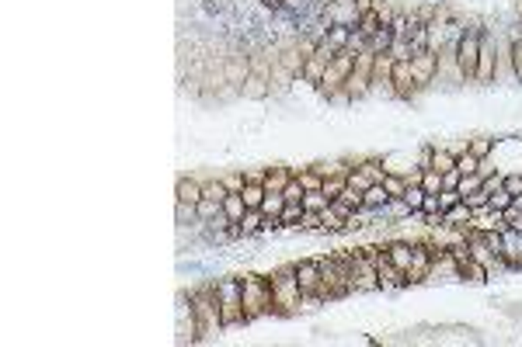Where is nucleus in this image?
I'll use <instances>...</instances> for the list:
<instances>
[{"label":"nucleus","mask_w":522,"mask_h":347,"mask_svg":"<svg viewBox=\"0 0 522 347\" xmlns=\"http://www.w3.org/2000/svg\"><path fill=\"white\" fill-rule=\"evenodd\" d=\"M223 184H227V191H230V195H240V191H244V174H227Z\"/></svg>","instance_id":"obj_44"},{"label":"nucleus","mask_w":522,"mask_h":347,"mask_svg":"<svg viewBox=\"0 0 522 347\" xmlns=\"http://www.w3.org/2000/svg\"><path fill=\"white\" fill-rule=\"evenodd\" d=\"M293 181V167H269L265 170V181H261V184H265V191H282L286 184Z\"/></svg>","instance_id":"obj_17"},{"label":"nucleus","mask_w":522,"mask_h":347,"mask_svg":"<svg viewBox=\"0 0 522 347\" xmlns=\"http://www.w3.org/2000/svg\"><path fill=\"white\" fill-rule=\"evenodd\" d=\"M345 184H348V174H338V178H324V184H321V191L334 202L341 191H345Z\"/></svg>","instance_id":"obj_32"},{"label":"nucleus","mask_w":522,"mask_h":347,"mask_svg":"<svg viewBox=\"0 0 522 347\" xmlns=\"http://www.w3.org/2000/svg\"><path fill=\"white\" fill-rule=\"evenodd\" d=\"M188 219H198V212H195V205H185V202H178V222L185 226Z\"/></svg>","instance_id":"obj_46"},{"label":"nucleus","mask_w":522,"mask_h":347,"mask_svg":"<svg viewBox=\"0 0 522 347\" xmlns=\"http://www.w3.org/2000/svg\"><path fill=\"white\" fill-rule=\"evenodd\" d=\"M512 60H515V77L522 84V32H512Z\"/></svg>","instance_id":"obj_37"},{"label":"nucleus","mask_w":522,"mask_h":347,"mask_svg":"<svg viewBox=\"0 0 522 347\" xmlns=\"http://www.w3.org/2000/svg\"><path fill=\"white\" fill-rule=\"evenodd\" d=\"M192 306H195V320H198V340H216L227 326H223V313H220V299L213 281H202L192 288Z\"/></svg>","instance_id":"obj_1"},{"label":"nucleus","mask_w":522,"mask_h":347,"mask_svg":"<svg viewBox=\"0 0 522 347\" xmlns=\"http://www.w3.org/2000/svg\"><path fill=\"white\" fill-rule=\"evenodd\" d=\"M383 188H387V195H390V198H404V191H407V181H404V174H394V170H387V178H383Z\"/></svg>","instance_id":"obj_29"},{"label":"nucleus","mask_w":522,"mask_h":347,"mask_svg":"<svg viewBox=\"0 0 522 347\" xmlns=\"http://www.w3.org/2000/svg\"><path fill=\"white\" fill-rule=\"evenodd\" d=\"M265 184L261 181H244V191H240V198H244V205L247 208H261V202H265Z\"/></svg>","instance_id":"obj_22"},{"label":"nucleus","mask_w":522,"mask_h":347,"mask_svg":"<svg viewBox=\"0 0 522 347\" xmlns=\"http://www.w3.org/2000/svg\"><path fill=\"white\" fill-rule=\"evenodd\" d=\"M299 215H303V202H286V208H282L279 219H282V226H293V229H296V226H299Z\"/></svg>","instance_id":"obj_34"},{"label":"nucleus","mask_w":522,"mask_h":347,"mask_svg":"<svg viewBox=\"0 0 522 347\" xmlns=\"http://www.w3.org/2000/svg\"><path fill=\"white\" fill-rule=\"evenodd\" d=\"M223 212H227V219H230V222H240V219H244V212H247V205H244V198H240V195H227V198H223Z\"/></svg>","instance_id":"obj_30"},{"label":"nucleus","mask_w":522,"mask_h":347,"mask_svg":"<svg viewBox=\"0 0 522 347\" xmlns=\"http://www.w3.org/2000/svg\"><path fill=\"white\" fill-rule=\"evenodd\" d=\"M296 281H299V292L303 302H324V285H321V261L310 257V261H296Z\"/></svg>","instance_id":"obj_7"},{"label":"nucleus","mask_w":522,"mask_h":347,"mask_svg":"<svg viewBox=\"0 0 522 347\" xmlns=\"http://www.w3.org/2000/svg\"><path fill=\"white\" fill-rule=\"evenodd\" d=\"M265 4H272V8H279V0H265Z\"/></svg>","instance_id":"obj_48"},{"label":"nucleus","mask_w":522,"mask_h":347,"mask_svg":"<svg viewBox=\"0 0 522 347\" xmlns=\"http://www.w3.org/2000/svg\"><path fill=\"white\" fill-rule=\"evenodd\" d=\"M174 202H185V205H198L202 202V181L198 178H178V188H174Z\"/></svg>","instance_id":"obj_16"},{"label":"nucleus","mask_w":522,"mask_h":347,"mask_svg":"<svg viewBox=\"0 0 522 347\" xmlns=\"http://www.w3.org/2000/svg\"><path fill=\"white\" fill-rule=\"evenodd\" d=\"M495 45H498V52H495V84H519L515 60H512V38L498 35Z\"/></svg>","instance_id":"obj_10"},{"label":"nucleus","mask_w":522,"mask_h":347,"mask_svg":"<svg viewBox=\"0 0 522 347\" xmlns=\"http://www.w3.org/2000/svg\"><path fill=\"white\" fill-rule=\"evenodd\" d=\"M459 178H463V174H459L456 167H453V170H446V174H442V188H456V184H459Z\"/></svg>","instance_id":"obj_47"},{"label":"nucleus","mask_w":522,"mask_h":347,"mask_svg":"<svg viewBox=\"0 0 522 347\" xmlns=\"http://www.w3.org/2000/svg\"><path fill=\"white\" fill-rule=\"evenodd\" d=\"M296 229H321V212H306L303 208V215H299V226Z\"/></svg>","instance_id":"obj_42"},{"label":"nucleus","mask_w":522,"mask_h":347,"mask_svg":"<svg viewBox=\"0 0 522 347\" xmlns=\"http://www.w3.org/2000/svg\"><path fill=\"white\" fill-rule=\"evenodd\" d=\"M491 208H498V212H505V208H512V195H508L505 188H498V191H491Z\"/></svg>","instance_id":"obj_41"},{"label":"nucleus","mask_w":522,"mask_h":347,"mask_svg":"<svg viewBox=\"0 0 522 347\" xmlns=\"http://www.w3.org/2000/svg\"><path fill=\"white\" fill-rule=\"evenodd\" d=\"M373 264H376V278H380V288H404L407 285V278H404V271L387 257V250H380V254H373Z\"/></svg>","instance_id":"obj_13"},{"label":"nucleus","mask_w":522,"mask_h":347,"mask_svg":"<svg viewBox=\"0 0 522 347\" xmlns=\"http://www.w3.org/2000/svg\"><path fill=\"white\" fill-rule=\"evenodd\" d=\"M505 226H508V229H515V233H522V212L505 208Z\"/></svg>","instance_id":"obj_45"},{"label":"nucleus","mask_w":522,"mask_h":347,"mask_svg":"<svg viewBox=\"0 0 522 347\" xmlns=\"http://www.w3.org/2000/svg\"><path fill=\"white\" fill-rule=\"evenodd\" d=\"M501 261L505 267H522V233L515 229H501Z\"/></svg>","instance_id":"obj_15"},{"label":"nucleus","mask_w":522,"mask_h":347,"mask_svg":"<svg viewBox=\"0 0 522 347\" xmlns=\"http://www.w3.org/2000/svg\"><path fill=\"white\" fill-rule=\"evenodd\" d=\"M216 288V299H220V313H223V326H244V288H240V278H220L213 281Z\"/></svg>","instance_id":"obj_5"},{"label":"nucleus","mask_w":522,"mask_h":347,"mask_svg":"<svg viewBox=\"0 0 522 347\" xmlns=\"http://www.w3.org/2000/svg\"><path fill=\"white\" fill-rule=\"evenodd\" d=\"M495 38L491 35H481V56H477V77L474 84H495Z\"/></svg>","instance_id":"obj_14"},{"label":"nucleus","mask_w":522,"mask_h":347,"mask_svg":"<svg viewBox=\"0 0 522 347\" xmlns=\"http://www.w3.org/2000/svg\"><path fill=\"white\" fill-rule=\"evenodd\" d=\"M459 274H463V281H474V285L488 281V267L481 261H474V257H470L466 264H459Z\"/></svg>","instance_id":"obj_25"},{"label":"nucleus","mask_w":522,"mask_h":347,"mask_svg":"<svg viewBox=\"0 0 522 347\" xmlns=\"http://www.w3.org/2000/svg\"><path fill=\"white\" fill-rule=\"evenodd\" d=\"M442 219H446V226H459V229H470V222H474V212H470V208L459 202V205L446 208V212H442Z\"/></svg>","instance_id":"obj_20"},{"label":"nucleus","mask_w":522,"mask_h":347,"mask_svg":"<svg viewBox=\"0 0 522 347\" xmlns=\"http://www.w3.org/2000/svg\"><path fill=\"white\" fill-rule=\"evenodd\" d=\"M477 167H481V160L470 153V149L456 156V170H459V174H477Z\"/></svg>","instance_id":"obj_36"},{"label":"nucleus","mask_w":522,"mask_h":347,"mask_svg":"<svg viewBox=\"0 0 522 347\" xmlns=\"http://www.w3.org/2000/svg\"><path fill=\"white\" fill-rule=\"evenodd\" d=\"M435 70H439V56H435V52L422 49V52H414V56H411V73H414L418 91H425V87H432V84H435Z\"/></svg>","instance_id":"obj_11"},{"label":"nucleus","mask_w":522,"mask_h":347,"mask_svg":"<svg viewBox=\"0 0 522 347\" xmlns=\"http://www.w3.org/2000/svg\"><path fill=\"white\" fill-rule=\"evenodd\" d=\"M387 202H390V195H387L383 184H370V188H365V208H387Z\"/></svg>","instance_id":"obj_28"},{"label":"nucleus","mask_w":522,"mask_h":347,"mask_svg":"<svg viewBox=\"0 0 522 347\" xmlns=\"http://www.w3.org/2000/svg\"><path fill=\"white\" fill-rule=\"evenodd\" d=\"M198 181H202V198L220 202V205H223V198L230 195V191H227V184H223V178H198Z\"/></svg>","instance_id":"obj_21"},{"label":"nucleus","mask_w":522,"mask_h":347,"mask_svg":"<svg viewBox=\"0 0 522 347\" xmlns=\"http://www.w3.org/2000/svg\"><path fill=\"white\" fill-rule=\"evenodd\" d=\"M282 195H286V202H303L306 188H303V181H299V178H293V181L282 188Z\"/></svg>","instance_id":"obj_38"},{"label":"nucleus","mask_w":522,"mask_h":347,"mask_svg":"<svg viewBox=\"0 0 522 347\" xmlns=\"http://www.w3.org/2000/svg\"><path fill=\"white\" fill-rule=\"evenodd\" d=\"M422 215H425V219H429V215H442L439 195H425V202H422Z\"/></svg>","instance_id":"obj_43"},{"label":"nucleus","mask_w":522,"mask_h":347,"mask_svg":"<svg viewBox=\"0 0 522 347\" xmlns=\"http://www.w3.org/2000/svg\"><path fill=\"white\" fill-rule=\"evenodd\" d=\"M512 198L515 195H522V170H515V174H505V184H501Z\"/></svg>","instance_id":"obj_40"},{"label":"nucleus","mask_w":522,"mask_h":347,"mask_svg":"<svg viewBox=\"0 0 522 347\" xmlns=\"http://www.w3.org/2000/svg\"><path fill=\"white\" fill-rule=\"evenodd\" d=\"M195 212H198V222H209V219H216V215L223 212V205H220V202H209V198H202V202L195 205Z\"/></svg>","instance_id":"obj_33"},{"label":"nucleus","mask_w":522,"mask_h":347,"mask_svg":"<svg viewBox=\"0 0 522 347\" xmlns=\"http://www.w3.org/2000/svg\"><path fill=\"white\" fill-rule=\"evenodd\" d=\"M272 281V316H293L299 309H306L299 281H296V264H282L269 274Z\"/></svg>","instance_id":"obj_2"},{"label":"nucleus","mask_w":522,"mask_h":347,"mask_svg":"<svg viewBox=\"0 0 522 347\" xmlns=\"http://www.w3.org/2000/svg\"><path fill=\"white\" fill-rule=\"evenodd\" d=\"M341 229H345V215L334 205H328L321 212V233H341Z\"/></svg>","instance_id":"obj_23"},{"label":"nucleus","mask_w":522,"mask_h":347,"mask_svg":"<svg viewBox=\"0 0 522 347\" xmlns=\"http://www.w3.org/2000/svg\"><path fill=\"white\" fill-rule=\"evenodd\" d=\"M466 149L474 153L477 160H484V156L495 153V139H491V136H474V139H466Z\"/></svg>","instance_id":"obj_27"},{"label":"nucleus","mask_w":522,"mask_h":347,"mask_svg":"<svg viewBox=\"0 0 522 347\" xmlns=\"http://www.w3.org/2000/svg\"><path fill=\"white\" fill-rule=\"evenodd\" d=\"M422 188H425V195H439L442 191V174L439 170H425L422 174Z\"/></svg>","instance_id":"obj_35"},{"label":"nucleus","mask_w":522,"mask_h":347,"mask_svg":"<svg viewBox=\"0 0 522 347\" xmlns=\"http://www.w3.org/2000/svg\"><path fill=\"white\" fill-rule=\"evenodd\" d=\"M481 28H463L459 35V45H456V63H459V73H463V84H474L477 77V56H481Z\"/></svg>","instance_id":"obj_6"},{"label":"nucleus","mask_w":522,"mask_h":347,"mask_svg":"<svg viewBox=\"0 0 522 347\" xmlns=\"http://www.w3.org/2000/svg\"><path fill=\"white\" fill-rule=\"evenodd\" d=\"M463 205L470 212H484V208H491V191H484V188L470 191V195H463Z\"/></svg>","instance_id":"obj_26"},{"label":"nucleus","mask_w":522,"mask_h":347,"mask_svg":"<svg viewBox=\"0 0 522 347\" xmlns=\"http://www.w3.org/2000/svg\"><path fill=\"white\" fill-rule=\"evenodd\" d=\"M261 226H265V215H261V208H247V212H244V219L237 222L240 237H258V233H261Z\"/></svg>","instance_id":"obj_19"},{"label":"nucleus","mask_w":522,"mask_h":347,"mask_svg":"<svg viewBox=\"0 0 522 347\" xmlns=\"http://www.w3.org/2000/svg\"><path fill=\"white\" fill-rule=\"evenodd\" d=\"M459 202H463V195H459L456 188H442V191H439V205H442V212H446V208H453V205H459Z\"/></svg>","instance_id":"obj_39"},{"label":"nucleus","mask_w":522,"mask_h":347,"mask_svg":"<svg viewBox=\"0 0 522 347\" xmlns=\"http://www.w3.org/2000/svg\"><path fill=\"white\" fill-rule=\"evenodd\" d=\"M174 333L178 344H198V320L188 292H178V309H174Z\"/></svg>","instance_id":"obj_8"},{"label":"nucleus","mask_w":522,"mask_h":347,"mask_svg":"<svg viewBox=\"0 0 522 347\" xmlns=\"http://www.w3.org/2000/svg\"><path fill=\"white\" fill-rule=\"evenodd\" d=\"M418 94H422V91H418V84H414L411 60H394V97L397 101H411Z\"/></svg>","instance_id":"obj_12"},{"label":"nucleus","mask_w":522,"mask_h":347,"mask_svg":"<svg viewBox=\"0 0 522 347\" xmlns=\"http://www.w3.org/2000/svg\"><path fill=\"white\" fill-rule=\"evenodd\" d=\"M269 91H272L269 77H265V73H254V70H251V77L240 84V94H244V97H265Z\"/></svg>","instance_id":"obj_18"},{"label":"nucleus","mask_w":522,"mask_h":347,"mask_svg":"<svg viewBox=\"0 0 522 347\" xmlns=\"http://www.w3.org/2000/svg\"><path fill=\"white\" fill-rule=\"evenodd\" d=\"M328 205H331V198H328L324 191H306V195H303V208H306V212H324Z\"/></svg>","instance_id":"obj_31"},{"label":"nucleus","mask_w":522,"mask_h":347,"mask_svg":"<svg viewBox=\"0 0 522 347\" xmlns=\"http://www.w3.org/2000/svg\"><path fill=\"white\" fill-rule=\"evenodd\" d=\"M244 288V320L254 323L261 316H272V281L261 274H240Z\"/></svg>","instance_id":"obj_4"},{"label":"nucleus","mask_w":522,"mask_h":347,"mask_svg":"<svg viewBox=\"0 0 522 347\" xmlns=\"http://www.w3.org/2000/svg\"><path fill=\"white\" fill-rule=\"evenodd\" d=\"M282 208H286V195L282 191H269L265 202H261V215H265V219H279Z\"/></svg>","instance_id":"obj_24"},{"label":"nucleus","mask_w":522,"mask_h":347,"mask_svg":"<svg viewBox=\"0 0 522 347\" xmlns=\"http://www.w3.org/2000/svg\"><path fill=\"white\" fill-rule=\"evenodd\" d=\"M321 261V285H324V302L345 299L352 296V267H348V254H331V257H317Z\"/></svg>","instance_id":"obj_3"},{"label":"nucleus","mask_w":522,"mask_h":347,"mask_svg":"<svg viewBox=\"0 0 522 347\" xmlns=\"http://www.w3.org/2000/svg\"><path fill=\"white\" fill-rule=\"evenodd\" d=\"M370 94L394 97V56L390 52H376L373 56V91Z\"/></svg>","instance_id":"obj_9"}]
</instances>
